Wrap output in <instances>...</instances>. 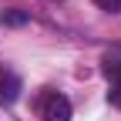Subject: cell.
I'll list each match as a JSON object with an SVG mask.
<instances>
[{"label": "cell", "instance_id": "obj_1", "mask_svg": "<svg viewBox=\"0 0 121 121\" xmlns=\"http://www.w3.org/2000/svg\"><path fill=\"white\" fill-rule=\"evenodd\" d=\"M40 118L44 121H71V101L64 94H57V91H47V94H40Z\"/></svg>", "mask_w": 121, "mask_h": 121}, {"label": "cell", "instance_id": "obj_2", "mask_svg": "<svg viewBox=\"0 0 121 121\" xmlns=\"http://www.w3.org/2000/svg\"><path fill=\"white\" fill-rule=\"evenodd\" d=\"M17 94H20V78L13 71H4V74H0V101H4V104H13Z\"/></svg>", "mask_w": 121, "mask_h": 121}, {"label": "cell", "instance_id": "obj_3", "mask_svg": "<svg viewBox=\"0 0 121 121\" xmlns=\"http://www.w3.org/2000/svg\"><path fill=\"white\" fill-rule=\"evenodd\" d=\"M0 20H4L7 27H24V24L30 20V13H27V10H17V7H10V10L0 13Z\"/></svg>", "mask_w": 121, "mask_h": 121}, {"label": "cell", "instance_id": "obj_4", "mask_svg": "<svg viewBox=\"0 0 121 121\" xmlns=\"http://www.w3.org/2000/svg\"><path fill=\"white\" fill-rule=\"evenodd\" d=\"M108 101L114 104V108H121V78L111 81V91H108Z\"/></svg>", "mask_w": 121, "mask_h": 121}, {"label": "cell", "instance_id": "obj_5", "mask_svg": "<svg viewBox=\"0 0 121 121\" xmlns=\"http://www.w3.org/2000/svg\"><path fill=\"white\" fill-rule=\"evenodd\" d=\"M98 7L108 10V13H118V10H121V0H98Z\"/></svg>", "mask_w": 121, "mask_h": 121}]
</instances>
